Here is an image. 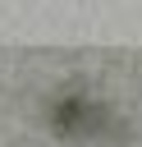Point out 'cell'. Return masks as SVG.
Wrapping results in <instances>:
<instances>
[{
    "instance_id": "1",
    "label": "cell",
    "mask_w": 142,
    "mask_h": 147,
    "mask_svg": "<svg viewBox=\"0 0 142 147\" xmlns=\"http://www.w3.org/2000/svg\"><path fill=\"white\" fill-rule=\"evenodd\" d=\"M105 124V106L96 96H78V92H60L50 101V129L60 138H92Z\"/></svg>"
}]
</instances>
